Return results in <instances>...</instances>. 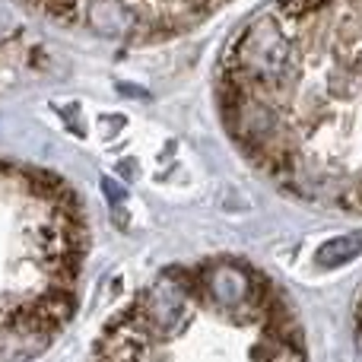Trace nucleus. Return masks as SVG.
Instances as JSON below:
<instances>
[{
    "label": "nucleus",
    "mask_w": 362,
    "mask_h": 362,
    "mask_svg": "<svg viewBox=\"0 0 362 362\" xmlns=\"http://www.w3.org/2000/svg\"><path fill=\"white\" fill-rule=\"evenodd\" d=\"M93 232L57 172L0 156V362L38 359L80 308Z\"/></svg>",
    "instance_id": "obj_3"
},
{
    "label": "nucleus",
    "mask_w": 362,
    "mask_h": 362,
    "mask_svg": "<svg viewBox=\"0 0 362 362\" xmlns=\"http://www.w3.org/2000/svg\"><path fill=\"white\" fill-rule=\"evenodd\" d=\"M93 362H305V334L267 270L213 255L144 283L102 325Z\"/></svg>",
    "instance_id": "obj_2"
},
{
    "label": "nucleus",
    "mask_w": 362,
    "mask_h": 362,
    "mask_svg": "<svg viewBox=\"0 0 362 362\" xmlns=\"http://www.w3.org/2000/svg\"><path fill=\"white\" fill-rule=\"evenodd\" d=\"M216 108L280 194L362 216V0H270L226 45Z\"/></svg>",
    "instance_id": "obj_1"
},
{
    "label": "nucleus",
    "mask_w": 362,
    "mask_h": 362,
    "mask_svg": "<svg viewBox=\"0 0 362 362\" xmlns=\"http://www.w3.org/2000/svg\"><path fill=\"white\" fill-rule=\"evenodd\" d=\"M67 29L121 45H156L197 29L232 0H25Z\"/></svg>",
    "instance_id": "obj_4"
},
{
    "label": "nucleus",
    "mask_w": 362,
    "mask_h": 362,
    "mask_svg": "<svg viewBox=\"0 0 362 362\" xmlns=\"http://www.w3.org/2000/svg\"><path fill=\"white\" fill-rule=\"evenodd\" d=\"M353 337H356V346L362 350V293H359L356 305H353Z\"/></svg>",
    "instance_id": "obj_5"
}]
</instances>
